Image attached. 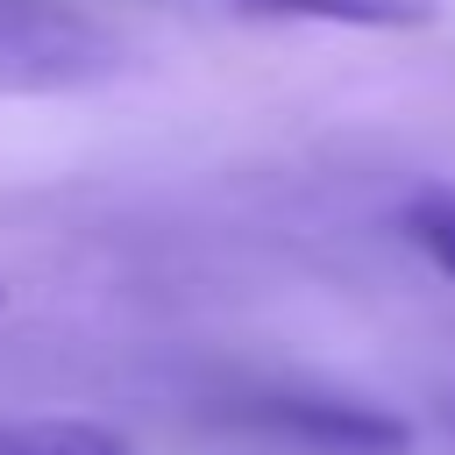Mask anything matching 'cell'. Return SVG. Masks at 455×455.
Returning <instances> with one entry per match:
<instances>
[{
    "instance_id": "cell-1",
    "label": "cell",
    "mask_w": 455,
    "mask_h": 455,
    "mask_svg": "<svg viewBox=\"0 0 455 455\" xmlns=\"http://www.w3.org/2000/svg\"><path fill=\"white\" fill-rule=\"evenodd\" d=\"M114 71H121V43L85 7H71V0H0V92L7 100L92 92Z\"/></svg>"
},
{
    "instance_id": "cell-2",
    "label": "cell",
    "mask_w": 455,
    "mask_h": 455,
    "mask_svg": "<svg viewBox=\"0 0 455 455\" xmlns=\"http://www.w3.org/2000/svg\"><path fill=\"white\" fill-rule=\"evenodd\" d=\"M242 427L291 455H412V427L398 412L334 391H256L242 405Z\"/></svg>"
},
{
    "instance_id": "cell-3",
    "label": "cell",
    "mask_w": 455,
    "mask_h": 455,
    "mask_svg": "<svg viewBox=\"0 0 455 455\" xmlns=\"http://www.w3.org/2000/svg\"><path fill=\"white\" fill-rule=\"evenodd\" d=\"M0 455H135L114 427L100 419H71V412H50V419H14L0 427Z\"/></svg>"
},
{
    "instance_id": "cell-4",
    "label": "cell",
    "mask_w": 455,
    "mask_h": 455,
    "mask_svg": "<svg viewBox=\"0 0 455 455\" xmlns=\"http://www.w3.org/2000/svg\"><path fill=\"white\" fill-rule=\"evenodd\" d=\"M270 14H306V21H348V28H419L434 21L427 0H249Z\"/></svg>"
},
{
    "instance_id": "cell-5",
    "label": "cell",
    "mask_w": 455,
    "mask_h": 455,
    "mask_svg": "<svg viewBox=\"0 0 455 455\" xmlns=\"http://www.w3.org/2000/svg\"><path fill=\"white\" fill-rule=\"evenodd\" d=\"M398 228H405V242H412L434 270H448V277H455V185L419 192V199L398 213Z\"/></svg>"
},
{
    "instance_id": "cell-6",
    "label": "cell",
    "mask_w": 455,
    "mask_h": 455,
    "mask_svg": "<svg viewBox=\"0 0 455 455\" xmlns=\"http://www.w3.org/2000/svg\"><path fill=\"white\" fill-rule=\"evenodd\" d=\"M0 306H7V284H0Z\"/></svg>"
}]
</instances>
